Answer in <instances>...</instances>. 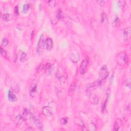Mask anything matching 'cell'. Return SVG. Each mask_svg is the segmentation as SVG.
Segmentation results:
<instances>
[{"instance_id":"52a82bcc","label":"cell","mask_w":131,"mask_h":131,"mask_svg":"<svg viewBox=\"0 0 131 131\" xmlns=\"http://www.w3.org/2000/svg\"><path fill=\"white\" fill-rule=\"evenodd\" d=\"M101 82L98 80L97 81H94L93 83L89 84L87 87V91L88 92H90L95 90L99 87V86L101 84Z\"/></svg>"},{"instance_id":"4316f807","label":"cell","mask_w":131,"mask_h":131,"mask_svg":"<svg viewBox=\"0 0 131 131\" xmlns=\"http://www.w3.org/2000/svg\"><path fill=\"white\" fill-rule=\"evenodd\" d=\"M68 119L67 117H64V118H61V120H60V122H61L62 124H63V125L67 124L68 123Z\"/></svg>"},{"instance_id":"e575fe53","label":"cell","mask_w":131,"mask_h":131,"mask_svg":"<svg viewBox=\"0 0 131 131\" xmlns=\"http://www.w3.org/2000/svg\"><path fill=\"white\" fill-rule=\"evenodd\" d=\"M96 2L100 5H103L105 3V1H96Z\"/></svg>"},{"instance_id":"7a4b0ae2","label":"cell","mask_w":131,"mask_h":131,"mask_svg":"<svg viewBox=\"0 0 131 131\" xmlns=\"http://www.w3.org/2000/svg\"><path fill=\"white\" fill-rule=\"evenodd\" d=\"M45 48V40L44 35L42 34L40 37L39 42L37 43L36 47V52L38 55H41Z\"/></svg>"},{"instance_id":"cb8c5ba5","label":"cell","mask_w":131,"mask_h":131,"mask_svg":"<svg viewBox=\"0 0 131 131\" xmlns=\"http://www.w3.org/2000/svg\"><path fill=\"white\" fill-rule=\"evenodd\" d=\"M120 24V19L116 17L114 19L113 23H112V26L114 27H116L117 26H118Z\"/></svg>"},{"instance_id":"f1b7e54d","label":"cell","mask_w":131,"mask_h":131,"mask_svg":"<svg viewBox=\"0 0 131 131\" xmlns=\"http://www.w3.org/2000/svg\"><path fill=\"white\" fill-rule=\"evenodd\" d=\"M47 3H48V5L49 6L53 8L55 6L56 2L55 1H48Z\"/></svg>"},{"instance_id":"836d02e7","label":"cell","mask_w":131,"mask_h":131,"mask_svg":"<svg viewBox=\"0 0 131 131\" xmlns=\"http://www.w3.org/2000/svg\"><path fill=\"white\" fill-rule=\"evenodd\" d=\"M77 124L78 125H79V126H80L81 128L82 127H83V128H85V124H84V122L83 121H81V120H79L78 121Z\"/></svg>"},{"instance_id":"8992f818","label":"cell","mask_w":131,"mask_h":131,"mask_svg":"<svg viewBox=\"0 0 131 131\" xmlns=\"http://www.w3.org/2000/svg\"><path fill=\"white\" fill-rule=\"evenodd\" d=\"M70 59L74 63H77L80 59V56L78 52L75 50H73L70 52Z\"/></svg>"},{"instance_id":"5bb4252c","label":"cell","mask_w":131,"mask_h":131,"mask_svg":"<svg viewBox=\"0 0 131 131\" xmlns=\"http://www.w3.org/2000/svg\"><path fill=\"white\" fill-rule=\"evenodd\" d=\"M122 124V121L120 118H117L115 122L113 131H118Z\"/></svg>"},{"instance_id":"9a60e30c","label":"cell","mask_w":131,"mask_h":131,"mask_svg":"<svg viewBox=\"0 0 131 131\" xmlns=\"http://www.w3.org/2000/svg\"><path fill=\"white\" fill-rule=\"evenodd\" d=\"M131 27H127L124 29L123 31V34H124V40H128L131 36Z\"/></svg>"},{"instance_id":"484cf974","label":"cell","mask_w":131,"mask_h":131,"mask_svg":"<svg viewBox=\"0 0 131 131\" xmlns=\"http://www.w3.org/2000/svg\"><path fill=\"white\" fill-rule=\"evenodd\" d=\"M118 5L119 7L122 9L124 8L125 5H126V2L125 1H119L118 2Z\"/></svg>"},{"instance_id":"1f68e13d","label":"cell","mask_w":131,"mask_h":131,"mask_svg":"<svg viewBox=\"0 0 131 131\" xmlns=\"http://www.w3.org/2000/svg\"><path fill=\"white\" fill-rule=\"evenodd\" d=\"M44 65H43V64H41L37 69V72L40 73V72L42 71V70L44 69Z\"/></svg>"},{"instance_id":"603a6c76","label":"cell","mask_w":131,"mask_h":131,"mask_svg":"<svg viewBox=\"0 0 131 131\" xmlns=\"http://www.w3.org/2000/svg\"><path fill=\"white\" fill-rule=\"evenodd\" d=\"M108 98H105V100L103 102V104L102 105L101 107V111L102 113H104L106 111L107 106L108 105Z\"/></svg>"},{"instance_id":"4fadbf2b","label":"cell","mask_w":131,"mask_h":131,"mask_svg":"<svg viewBox=\"0 0 131 131\" xmlns=\"http://www.w3.org/2000/svg\"><path fill=\"white\" fill-rule=\"evenodd\" d=\"M23 116L24 117V119H25L26 120L29 119H32V114L31 113V112L27 110V109H24L23 111Z\"/></svg>"},{"instance_id":"44dd1931","label":"cell","mask_w":131,"mask_h":131,"mask_svg":"<svg viewBox=\"0 0 131 131\" xmlns=\"http://www.w3.org/2000/svg\"><path fill=\"white\" fill-rule=\"evenodd\" d=\"M107 21V16L106 13L103 12L100 15V22L102 24H106Z\"/></svg>"},{"instance_id":"83f0119b","label":"cell","mask_w":131,"mask_h":131,"mask_svg":"<svg viewBox=\"0 0 131 131\" xmlns=\"http://www.w3.org/2000/svg\"><path fill=\"white\" fill-rule=\"evenodd\" d=\"M9 43V41L6 38H3L2 41V45L3 47H6Z\"/></svg>"},{"instance_id":"f546056e","label":"cell","mask_w":131,"mask_h":131,"mask_svg":"<svg viewBox=\"0 0 131 131\" xmlns=\"http://www.w3.org/2000/svg\"><path fill=\"white\" fill-rule=\"evenodd\" d=\"M0 51H1V54L4 57H7V52H6V51L4 50L2 46L0 47Z\"/></svg>"},{"instance_id":"277c9868","label":"cell","mask_w":131,"mask_h":131,"mask_svg":"<svg viewBox=\"0 0 131 131\" xmlns=\"http://www.w3.org/2000/svg\"><path fill=\"white\" fill-rule=\"evenodd\" d=\"M89 63V58L88 56H86L80 65L79 72L81 75L85 74L87 71Z\"/></svg>"},{"instance_id":"30bf717a","label":"cell","mask_w":131,"mask_h":131,"mask_svg":"<svg viewBox=\"0 0 131 131\" xmlns=\"http://www.w3.org/2000/svg\"><path fill=\"white\" fill-rule=\"evenodd\" d=\"M53 46V40L51 38H47L45 40V47L46 49L48 51L51 50Z\"/></svg>"},{"instance_id":"d6986e66","label":"cell","mask_w":131,"mask_h":131,"mask_svg":"<svg viewBox=\"0 0 131 131\" xmlns=\"http://www.w3.org/2000/svg\"><path fill=\"white\" fill-rule=\"evenodd\" d=\"M2 20L5 22H9L13 18V15L10 13H5L2 16Z\"/></svg>"},{"instance_id":"7402d4cb","label":"cell","mask_w":131,"mask_h":131,"mask_svg":"<svg viewBox=\"0 0 131 131\" xmlns=\"http://www.w3.org/2000/svg\"><path fill=\"white\" fill-rule=\"evenodd\" d=\"M57 19L59 20H63L64 18V13L63 12V11L61 9H58L57 11V14H56Z\"/></svg>"},{"instance_id":"4dcf8cb0","label":"cell","mask_w":131,"mask_h":131,"mask_svg":"<svg viewBox=\"0 0 131 131\" xmlns=\"http://www.w3.org/2000/svg\"><path fill=\"white\" fill-rule=\"evenodd\" d=\"M125 86H126L128 88H131V79L130 78L127 79L125 81Z\"/></svg>"},{"instance_id":"ffe728a7","label":"cell","mask_w":131,"mask_h":131,"mask_svg":"<svg viewBox=\"0 0 131 131\" xmlns=\"http://www.w3.org/2000/svg\"><path fill=\"white\" fill-rule=\"evenodd\" d=\"M27 59V54L23 51H21V53H20V60L21 62H25Z\"/></svg>"},{"instance_id":"d590c367","label":"cell","mask_w":131,"mask_h":131,"mask_svg":"<svg viewBox=\"0 0 131 131\" xmlns=\"http://www.w3.org/2000/svg\"><path fill=\"white\" fill-rule=\"evenodd\" d=\"M26 131H33V130H35L33 128H32L31 127H30L29 128H27V129H26V130H25Z\"/></svg>"},{"instance_id":"9c48e42d","label":"cell","mask_w":131,"mask_h":131,"mask_svg":"<svg viewBox=\"0 0 131 131\" xmlns=\"http://www.w3.org/2000/svg\"><path fill=\"white\" fill-rule=\"evenodd\" d=\"M42 113L45 116L50 117L52 116V112L50 106H45L42 109Z\"/></svg>"},{"instance_id":"8fae6325","label":"cell","mask_w":131,"mask_h":131,"mask_svg":"<svg viewBox=\"0 0 131 131\" xmlns=\"http://www.w3.org/2000/svg\"><path fill=\"white\" fill-rule=\"evenodd\" d=\"M52 65L50 63H47L45 65H44V68L45 70V74L47 76L50 75L52 71Z\"/></svg>"},{"instance_id":"7c38bea8","label":"cell","mask_w":131,"mask_h":131,"mask_svg":"<svg viewBox=\"0 0 131 131\" xmlns=\"http://www.w3.org/2000/svg\"><path fill=\"white\" fill-rule=\"evenodd\" d=\"M24 119L23 116H22L21 114H19L15 117L14 119V123L17 126H20V125L22 124Z\"/></svg>"},{"instance_id":"6da1fadb","label":"cell","mask_w":131,"mask_h":131,"mask_svg":"<svg viewBox=\"0 0 131 131\" xmlns=\"http://www.w3.org/2000/svg\"><path fill=\"white\" fill-rule=\"evenodd\" d=\"M116 62L118 65L120 66H124L129 62V57L125 52H120L116 56Z\"/></svg>"},{"instance_id":"3957f363","label":"cell","mask_w":131,"mask_h":131,"mask_svg":"<svg viewBox=\"0 0 131 131\" xmlns=\"http://www.w3.org/2000/svg\"><path fill=\"white\" fill-rule=\"evenodd\" d=\"M109 76V71L106 65H103L100 69L99 72V79L100 82L105 80Z\"/></svg>"},{"instance_id":"ba28073f","label":"cell","mask_w":131,"mask_h":131,"mask_svg":"<svg viewBox=\"0 0 131 131\" xmlns=\"http://www.w3.org/2000/svg\"><path fill=\"white\" fill-rule=\"evenodd\" d=\"M32 120L33 121L34 124L36 125V127L40 130H42L43 125L42 122L40 121V120L37 118L34 115H32Z\"/></svg>"},{"instance_id":"5b68a950","label":"cell","mask_w":131,"mask_h":131,"mask_svg":"<svg viewBox=\"0 0 131 131\" xmlns=\"http://www.w3.org/2000/svg\"><path fill=\"white\" fill-rule=\"evenodd\" d=\"M87 96H88V100L92 105H96L99 102V98L96 94L91 93V92H88Z\"/></svg>"},{"instance_id":"ac0fdd59","label":"cell","mask_w":131,"mask_h":131,"mask_svg":"<svg viewBox=\"0 0 131 131\" xmlns=\"http://www.w3.org/2000/svg\"><path fill=\"white\" fill-rule=\"evenodd\" d=\"M37 91V86L36 85L33 84L30 87V89H29V93L31 97H34L36 94Z\"/></svg>"},{"instance_id":"e0dca14e","label":"cell","mask_w":131,"mask_h":131,"mask_svg":"<svg viewBox=\"0 0 131 131\" xmlns=\"http://www.w3.org/2000/svg\"><path fill=\"white\" fill-rule=\"evenodd\" d=\"M8 98L9 100L11 102H15L17 101V97H16V95L14 94L10 90L8 92Z\"/></svg>"},{"instance_id":"d6a6232c","label":"cell","mask_w":131,"mask_h":131,"mask_svg":"<svg viewBox=\"0 0 131 131\" xmlns=\"http://www.w3.org/2000/svg\"><path fill=\"white\" fill-rule=\"evenodd\" d=\"M14 13L16 15H18L19 14V7L18 6H16L14 9Z\"/></svg>"},{"instance_id":"2e32d148","label":"cell","mask_w":131,"mask_h":131,"mask_svg":"<svg viewBox=\"0 0 131 131\" xmlns=\"http://www.w3.org/2000/svg\"><path fill=\"white\" fill-rule=\"evenodd\" d=\"M76 87H77V85H76V83L75 82H73V83L70 85L68 91V94L69 96H72L74 94L76 89Z\"/></svg>"},{"instance_id":"d4e9b609","label":"cell","mask_w":131,"mask_h":131,"mask_svg":"<svg viewBox=\"0 0 131 131\" xmlns=\"http://www.w3.org/2000/svg\"><path fill=\"white\" fill-rule=\"evenodd\" d=\"M29 9H30V5L29 4L24 5L23 8V13H27L29 10Z\"/></svg>"}]
</instances>
